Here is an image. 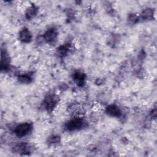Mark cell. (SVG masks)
<instances>
[{
    "instance_id": "6da1fadb",
    "label": "cell",
    "mask_w": 157,
    "mask_h": 157,
    "mask_svg": "<svg viewBox=\"0 0 157 157\" xmlns=\"http://www.w3.org/2000/svg\"><path fill=\"white\" fill-rule=\"evenodd\" d=\"M69 112L76 118H80L84 114V110L81 105L77 103H74L68 108Z\"/></svg>"
},
{
    "instance_id": "7a4b0ae2",
    "label": "cell",
    "mask_w": 157,
    "mask_h": 157,
    "mask_svg": "<svg viewBox=\"0 0 157 157\" xmlns=\"http://www.w3.org/2000/svg\"><path fill=\"white\" fill-rule=\"evenodd\" d=\"M31 128V125L29 123H22L16 128L15 133L18 136H24L30 133Z\"/></svg>"
},
{
    "instance_id": "3957f363",
    "label": "cell",
    "mask_w": 157,
    "mask_h": 157,
    "mask_svg": "<svg viewBox=\"0 0 157 157\" xmlns=\"http://www.w3.org/2000/svg\"><path fill=\"white\" fill-rule=\"evenodd\" d=\"M82 126V122L79 119V118H76V119L71 120L67 124V128L70 130H75L79 129Z\"/></svg>"
},
{
    "instance_id": "277c9868",
    "label": "cell",
    "mask_w": 157,
    "mask_h": 157,
    "mask_svg": "<svg viewBox=\"0 0 157 157\" xmlns=\"http://www.w3.org/2000/svg\"><path fill=\"white\" fill-rule=\"evenodd\" d=\"M107 112L109 115L114 117H119L121 114V112L119 108L114 105H111L107 108Z\"/></svg>"
},
{
    "instance_id": "5b68a950",
    "label": "cell",
    "mask_w": 157,
    "mask_h": 157,
    "mask_svg": "<svg viewBox=\"0 0 157 157\" xmlns=\"http://www.w3.org/2000/svg\"><path fill=\"white\" fill-rule=\"evenodd\" d=\"M57 35V34L55 30H50L47 32H46V33L45 34L44 38L46 41H47L48 42H52L56 39Z\"/></svg>"
},
{
    "instance_id": "8992f818",
    "label": "cell",
    "mask_w": 157,
    "mask_h": 157,
    "mask_svg": "<svg viewBox=\"0 0 157 157\" xmlns=\"http://www.w3.org/2000/svg\"><path fill=\"white\" fill-rule=\"evenodd\" d=\"M20 38L23 42H29L31 39V34L27 29H24L20 33Z\"/></svg>"
},
{
    "instance_id": "52a82bcc",
    "label": "cell",
    "mask_w": 157,
    "mask_h": 157,
    "mask_svg": "<svg viewBox=\"0 0 157 157\" xmlns=\"http://www.w3.org/2000/svg\"><path fill=\"white\" fill-rule=\"evenodd\" d=\"M36 8L33 6H31L28 9L27 12V16H28L29 18H31L33 16H34V15L36 14Z\"/></svg>"
},
{
    "instance_id": "ba28073f",
    "label": "cell",
    "mask_w": 157,
    "mask_h": 157,
    "mask_svg": "<svg viewBox=\"0 0 157 157\" xmlns=\"http://www.w3.org/2000/svg\"><path fill=\"white\" fill-rule=\"evenodd\" d=\"M153 16V12L150 9H147L145 11H144L142 13V17L145 19H148L152 18Z\"/></svg>"
},
{
    "instance_id": "9c48e42d",
    "label": "cell",
    "mask_w": 157,
    "mask_h": 157,
    "mask_svg": "<svg viewBox=\"0 0 157 157\" xmlns=\"http://www.w3.org/2000/svg\"><path fill=\"white\" fill-rule=\"evenodd\" d=\"M30 77L27 76H21L19 77V80L23 83H28L30 82Z\"/></svg>"
},
{
    "instance_id": "30bf717a",
    "label": "cell",
    "mask_w": 157,
    "mask_h": 157,
    "mask_svg": "<svg viewBox=\"0 0 157 157\" xmlns=\"http://www.w3.org/2000/svg\"><path fill=\"white\" fill-rule=\"evenodd\" d=\"M67 53V48L66 47H61L59 48V54L60 55H62V56H63L65 55Z\"/></svg>"
},
{
    "instance_id": "8fae6325",
    "label": "cell",
    "mask_w": 157,
    "mask_h": 157,
    "mask_svg": "<svg viewBox=\"0 0 157 157\" xmlns=\"http://www.w3.org/2000/svg\"><path fill=\"white\" fill-rule=\"evenodd\" d=\"M49 141L51 143H56L59 141V138L57 136H52L49 138Z\"/></svg>"
}]
</instances>
